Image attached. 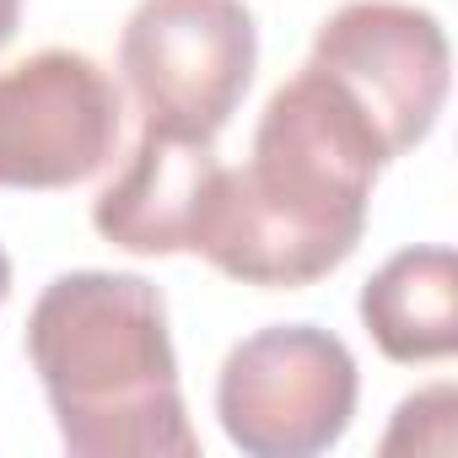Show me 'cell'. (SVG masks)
Here are the masks:
<instances>
[{
    "instance_id": "5",
    "label": "cell",
    "mask_w": 458,
    "mask_h": 458,
    "mask_svg": "<svg viewBox=\"0 0 458 458\" xmlns=\"http://www.w3.org/2000/svg\"><path fill=\"white\" fill-rule=\"evenodd\" d=\"M308 60L351 92V103L377 130L388 162L415 151L437 130L453 76L437 12L410 0H345L318 22Z\"/></svg>"
},
{
    "instance_id": "2",
    "label": "cell",
    "mask_w": 458,
    "mask_h": 458,
    "mask_svg": "<svg viewBox=\"0 0 458 458\" xmlns=\"http://www.w3.org/2000/svg\"><path fill=\"white\" fill-rule=\"evenodd\" d=\"M28 361L71 458H194L167 302L130 270L55 276L28 313Z\"/></svg>"
},
{
    "instance_id": "1",
    "label": "cell",
    "mask_w": 458,
    "mask_h": 458,
    "mask_svg": "<svg viewBox=\"0 0 458 458\" xmlns=\"http://www.w3.org/2000/svg\"><path fill=\"white\" fill-rule=\"evenodd\" d=\"M383 167L367 114L308 60L270 92L249 162L221 173L194 254L243 286H313L356 254Z\"/></svg>"
},
{
    "instance_id": "3",
    "label": "cell",
    "mask_w": 458,
    "mask_h": 458,
    "mask_svg": "<svg viewBox=\"0 0 458 458\" xmlns=\"http://www.w3.org/2000/svg\"><path fill=\"white\" fill-rule=\"evenodd\" d=\"M259 65V28L243 0H140L119 33V71L140 130L216 140Z\"/></svg>"
},
{
    "instance_id": "4",
    "label": "cell",
    "mask_w": 458,
    "mask_h": 458,
    "mask_svg": "<svg viewBox=\"0 0 458 458\" xmlns=\"http://www.w3.org/2000/svg\"><path fill=\"white\" fill-rule=\"evenodd\" d=\"M361 372L340 335L318 324H270L226 351L216 372V420L249 458L329 453L356 415Z\"/></svg>"
},
{
    "instance_id": "7",
    "label": "cell",
    "mask_w": 458,
    "mask_h": 458,
    "mask_svg": "<svg viewBox=\"0 0 458 458\" xmlns=\"http://www.w3.org/2000/svg\"><path fill=\"white\" fill-rule=\"evenodd\" d=\"M221 173L226 167L216 162V140H178L162 130H140L130 162L92 199L98 238L146 259L194 254Z\"/></svg>"
},
{
    "instance_id": "9",
    "label": "cell",
    "mask_w": 458,
    "mask_h": 458,
    "mask_svg": "<svg viewBox=\"0 0 458 458\" xmlns=\"http://www.w3.org/2000/svg\"><path fill=\"white\" fill-rule=\"evenodd\" d=\"M458 442V388L453 383H431V388H415L410 399H399L394 410V426L388 437L377 442L388 458L394 453H431V458H447Z\"/></svg>"
},
{
    "instance_id": "11",
    "label": "cell",
    "mask_w": 458,
    "mask_h": 458,
    "mask_svg": "<svg viewBox=\"0 0 458 458\" xmlns=\"http://www.w3.org/2000/svg\"><path fill=\"white\" fill-rule=\"evenodd\" d=\"M6 297H12V254L0 249V308H6Z\"/></svg>"
},
{
    "instance_id": "8",
    "label": "cell",
    "mask_w": 458,
    "mask_h": 458,
    "mask_svg": "<svg viewBox=\"0 0 458 458\" xmlns=\"http://www.w3.org/2000/svg\"><path fill=\"white\" fill-rule=\"evenodd\" d=\"M356 313L388 361H399V367L447 361L458 351V259H453V249H442V243L399 249L394 259H383V270H372Z\"/></svg>"
},
{
    "instance_id": "10",
    "label": "cell",
    "mask_w": 458,
    "mask_h": 458,
    "mask_svg": "<svg viewBox=\"0 0 458 458\" xmlns=\"http://www.w3.org/2000/svg\"><path fill=\"white\" fill-rule=\"evenodd\" d=\"M17 22H22V0H0V49L17 38Z\"/></svg>"
},
{
    "instance_id": "6",
    "label": "cell",
    "mask_w": 458,
    "mask_h": 458,
    "mask_svg": "<svg viewBox=\"0 0 458 458\" xmlns=\"http://www.w3.org/2000/svg\"><path fill=\"white\" fill-rule=\"evenodd\" d=\"M119 81L81 49H33L0 71V189H71L114 162Z\"/></svg>"
}]
</instances>
